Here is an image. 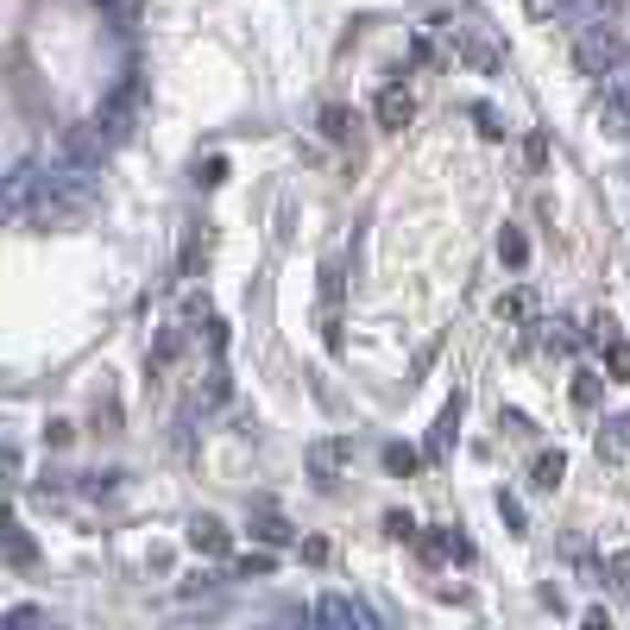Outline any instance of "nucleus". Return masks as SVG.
I'll return each instance as SVG.
<instances>
[{"mask_svg":"<svg viewBox=\"0 0 630 630\" xmlns=\"http://www.w3.org/2000/svg\"><path fill=\"white\" fill-rule=\"evenodd\" d=\"M618 57H624L618 25H580V32H574V64L587 70V76H599V83H606L611 70H618Z\"/></svg>","mask_w":630,"mask_h":630,"instance_id":"1","label":"nucleus"},{"mask_svg":"<svg viewBox=\"0 0 630 630\" xmlns=\"http://www.w3.org/2000/svg\"><path fill=\"white\" fill-rule=\"evenodd\" d=\"M316 618H322V624H341V630H372L378 624V618H372L360 599H348V592H322V599H316Z\"/></svg>","mask_w":630,"mask_h":630,"instance_id":"2","label":"nucleus"},{"mask_svg":"<svg viewBox=\"0 0 630 630\" xmlns=\"http://www.w3.org/2000/svg\"><path fill=\"white\" fill-rule=\"evenodd\" d=\"M190 548H196V555H227L234 536H227V523H221V517H196V523H190Z\"/></svg>","mask_w":630,"mask_h":630,"instance_id":"3","label":"nucleus"},{"mask_svg":"<svg viewBox=\"0 0 630 630\" xmlns=\"http://www.w3.org/2000/svg\"><path fill=\"white\" fill-rule=\"evenodd\" d=\"M567 25H618V0H567Z\"/></svg>","mask_w":630,"mask_h":630,"instance_id":"4","label":"nucleus"},{"mask_svg":"<svg viewBox=\"0 0 630 630\" xmlns=\"http://www.w3.org/2000/svg\"><path fill=\"white\" fill-rule=\"evenodd\" d=\"M341 460H348V441H316V448H309V467H316V479H322V485H334Z\"/></svg>","mask_w":630,"mask_h":630,"instance_id":"5","label":"nucleus"},{"mask_svg":"<svg viewBox=\"0 0 630 630\" xmlns=\"http://www.w3.org/2000/svg\"><path fill=\"white\" fill-rule=\"evenodd\" d=\"M410 114H416V102L404 88H385V95H378V127H410Z\"/></svg>","mask_w":630,"mask_h":630,"instance_id":"6","label":"nucleus"},{"mask_svg":"<svg viewBox=\"0 0 630 630\" xmlns=\"http://www.w3.org/2000/svg\"><path fill=\"white\" fill-rule=\"evenodd\" d=\"M562 473H567V460L562 455H543L536 467H530V485H536V492H555V485H562Z\"/></svg>","mask_w":630,"mask_h":630,"instance_id":"7","label":"nucleus"},{"mask_svg":"<svg viewBox=\"0 0 630 630\" xmlns=\"http://www.w3.org/2000/svg\"><path fill=\"white\" fill-rule=\"evenodd\" d=\"M499 259L511 265V271H523V265H530V239H523L517 227H504V234H499Z\"/></svg>","mask_w":630,"mask_h":630,"instance_id":"8","label":"nucleus"},{"mask_svg":"<svg viewBox=\"0 0 630 630\" xmlns=\"http://www.w3.org/2000/svg\"><path fill=\"white\" fill-rule=\"evenodd\" d=\"M455 423H460V397L441 410V423L429 429V455H448V441H455Z\"/></svg>","mask_w":630,"mask_h":630,"instance_id":"9","label":"nucleus"},{"mask_svg":"<svg viewBox=\"0 0 630 630\" xmlns=\"http://www.w3.org/2000/svg\"><path fill=\"white\" fill-rule=\"evenodd\" d=\"M499 316L504 322H530V316H536V297H530V290H511V297H499Z\"/></svg>","mask_w":630,"mask_h":630,"instance_id":"10","label":"nucleus"},{"mask_svg":"<svg viewBox=\"0 0 630 630\" xmlns=\"http://www.w3.org/2000/svg\"><path fill=\"white\" fill-rule=\"evenodd\" d=\"M606 372H611V378H630V341H624V334H611V341H606Z\"/></svg>","mask_w":630,"mask_h":630,"instance_id":"11","label":"nucleus"},{"mask_svg":"<svg viewBox=\"0 0 630 630\" xmlns=\"http://www.w3.org/2000/svg\"><path fill=\"white\" fill-rule=\"evenodd\" d=\"M7 562H13V567H25V562H32V536H25L20 523L7 530Z\"/></svg>","mask_w":630,"mask_h":630,"instance_id":"12","label":"nucleus"},{"mask_svg":"<svg viewBox=\"0 0 630 630\" xmlns=\"http://www.w3.org/2000/svg\"><path fill=\"white\" fill-rule=\"evenodd\" d=\"M253 536L278 548V543H290V523H284V517H259V523H253Z\"/></svg>","mask_w":630,"mask_h":630,"instance_id":"13","label":"nucleus"},{"mask_svg":"<svg viewBox=\"0 0 630 630\" xmlns=\"http://www.w3.org/2000/svg\"><path fill=\"white\" fill-rule=\"evenodd\" d=\"M574 341H580V334H574V322H548V348H574Z\"/></svg>","mask_w":630,"mask_h":630,"instance_id":"14","label":"nucleus"},{"mask_svg":"<svg viewBox=\"0 0 630 630\" xmlns=\"http://www.w3.org/2000/svg\"><path fill=\"white\" fill-rule=\"evenodd\" d=\"M322 132H328V139H348V108H328L322 114Z\"/></svg>","mask_w":630,"mask_h":630,"instance_id":"15","label":"nucleus"},{"mask_svg":"<svg viewBox=\"0 0 630 630\" xmlns=\"http://www.w3.org/2000/svg\"><path fill=\"white\" fill-rule=\"evenodd\" d=\"M385 530H392L397 543H416V523L404 517V511H392V517H385Z\"/></svg>","mask_w":630,"mask_h":630,"instance_id":"16","label":"nucleus"},{"mask_svg":"<svg viewBox=\"0 0 630 630\" xmlns=\"http://www.w3.org/2000/svg\"><path fill=\"white\" fill-rule=\"evenodd\" d=\"M385 467H392V473H410V467H416V455H410V448H397V441H392V448H385Z\"/></svg>","mask_w":630,"mask_h":630,"instance_id":"17","label":"nucleus"},{"mask_svg":"<svg viewBox=\"0 0 630 630\" xmlns=\"http://www.w3.org/2000/svg\"><path fill=\"white\" fill-rule=\"evenodd\" d=\"M606 567H611V587H624V592H630V555H611Z\"/></svg>","mask_w":630,"mask_h":630,"instance_id":"18","label":"nucleus"},{"mask_svg":"<svg viewBox=\"0 0 630 630\" xmlns=\"http://www.w3.org/2000/svg\"><path fill=\"white\" fill-rule=\"evenodd\" d=\"M574 397H580V404H599V378H592V372H580V385H574Z\"/></svg>","mask_w":630,"mask_h":630,"instance_id":"19","label":"nucleus"},{"mask_svg":"<svg viewBox=\"0 0 630 630\" xmlns=\"http://www.w3.org/2000/svg\"><path fill=\"white\" fill-rule=\"evenodd\" d=\"M473 120H479V132H485V139H499V114H492V108H473Z\"/></svg>","mask_w":630,"mask_h":630,"instance_id":"20","label":"nucleus"},{"mask_svg":"<svg viewBox=\"0 0 630 630\" xmlns=\"http://www.w3.org/2000/svg\"><path fill=\"white\" fill-rule=\"evenodd\" d=\"M7 624H20V630H25V624H44V611H32V606H20V611H7Z\"/></svg>","mask_w":630,"mask_h":630,"instance_id":"21","label":"nucleus"}]
</instances>
